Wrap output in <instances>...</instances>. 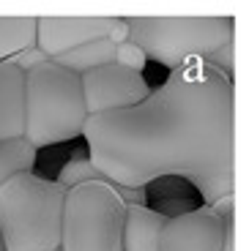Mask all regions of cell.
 I'll return each mask as SVG.
<instances>
[{
    "mask_svg": "<svg viewBox=\"0 0 249 251\" xmlns=\"http://www.w3.org/2000/svg\"><path fill=\"white\" fill-rule=\"evenodd\" d=\"M236 82L208 63L173 69L137 107L88 115V161L121 191L164 177L192 183L203 205L236 194Z\"/></svg>",
    "mask_w": 249,
    "mask_h": 251,
    "instance_id": "1",
    "label": "cell"
},
{
    "mask_svg": "<svg viewBox=\"0 0 249 251\" xmlns=\"http://www.w3.org/2000/svg\"><path fill=\"white\" fill-rule=\"evenodd\" d=\"M126 25L129 41L170 71L197 60L236 71V17H126Z\"/></svg>",
    "mask_w": 249,
    "mask_h": 251,
    "instance_id": "2",
    "label": "cell"
},
{
    "mask_svg": "<svg viewBox=\"0 0 249 251\" xmlns=\"http://www.w3.org/2000/svg\"><path fill=\"white\" fill-rule=\"evenodd\" d=\"M85 99L74 71L52 60L25 71L22 88V137L33 148H50L82 137L85 128Z\"/></svg>",
    "mask_w": 249,
    "mask_h": 251,
    "instance_id": "3",
    "label": "cell"
},
{
    "mask_svg": "<svg viewBox=\"0 0 249 251\" xmlns=\"http://www.w3.org/2000/svg\"><path fill=\"white\" fill-rule=\"evenodd\" d=\"M66 188L36 172L0 183V235L6 251H58Z\"/></svg>",
    "mask_w": 249,
    "mask_h": 251,
    "instance_id": "4",
    "label": "cell"
},
{
    "mask_svg": "<svg viewBox=\"0 0 249 251\" xmlns=\"http://www.w3.org/2000/svg\"><path fill=\"white\" fill-rule=\"evenodd\" d=\"M126 200L107 180L66 191L58 251H124Z\"/></svg>",
    "mask_w": 249,
    "mask_h": 251,
    "instance_id": "5",
    "label": "cell"
},
{
    "mask_svg": "<svg viewBox=\"0 0 249 251\" xmlns=\"http://www.w3.org/2000/svg\"><path fill=\"white\" fill-rule=\"evenodd\" d=\"M80 85H82V99H85L88 115L118 112V109L137 107L151 93L143 74L124 69L118 63H107V66L85 71L80 76Z\"/></svg>",
    "mask_w": 249,
    "mask_h": 251,
    "instance_id": "6",
    "label": "cell"
},
{
    "mask_svg": "<svg viewBox=\"0 0 249 251\" xmlns=\"http://www.w3.org/2000/svg\"><path fill=\"white\" fill-rule=\"evenodd\" d=\"M224 221L211 205H200L167 219L159 251H222Z\"/></svg>",
    "mask_w": 249,
    "mask_h": 251,
    "instance_id": "7",
    "label": "cell"
},
{
    "mask_svg": "<svg viewBox=\"0 0 249 251\" xmlns=\"http://www.w3.org/2000/svg\"><path fill=\"white\" fill-rule=\"evenodd\" d=\"M110 27L112 17H36V47L52 60L88 41L107 38Z\"/></svg>",
    "mask_w": 249,
    "mask_h": 251,
    "instance_id": "8",
    "label": "cell"
},
{
    "mask_svg": "<svg viewBox=\"0 0 249 251\" xmlns=\"http://www.w3.org/2000/svg\"><path fill=\"white\" fill-rule=\"evenodd\" d=\"M170 216L148 205L129 202L124 219V251H159V235Z\"/></svg>",
    "mask_w": 249,
    "mask_h": 251,
    "instance_id": "9",
    "label": "cell"
},
{
    "mask_svg": "<svg viewBox=\"0 0 249 251\" xmlns=\"http://www.w3.org/2000/svg\"><path fill=\"white\" fill-rule=\"evenodd\" d=\"M22 88L25 74L0 63V139L22 137Z\"/></svg>",
    "mask_w": 249,
    "mask_h": 251,
    "instance_id": "10",
    "label": "cell"
},
{
    "mask_svg": "<svg viewBox=\"0 0 249 251\" xmlns=\"http://www.w3.org/2000/svg\"><path fill=\"white\" fill-rule=\"evenodd\" d=\"M52 63L74 71L77 76H82L91 69L115 63V44H112L110 38H96V41H88V44L77 47V50H69V52H63V55L52 57Z\"/></svg>",
    "mask_w": 249,
    "mask_h": 251,
    "instance_id": "11",
    "label": "cell"
},
{
    "mask_svg": "<svg viewBox=\"0 0 249 251\" xmlns=\"http://www.w3.org/2000/svg\"><path fill=\"white\" fill-rule=\"evenodd\" d=\"M36 47V17H0V63Z\"/></svg>",
    "mask_w": 249,
    "mask_h": 251,
    "instance_id": "12",
    "label": "cell"
},
{
    "mask_svg": "<svg viewBox=\"0 0 249 251\" xmlns=\"http://www.w3.org/2000/svg\"><path fill=\"white\" fill-rule=\"evenodd\" d=\"M36 148L25 137L0 139V183H6L14 175L33 172L36 167Z\"/></svg>",
    "mask_w": 249,
    "mask_h": 251,
    "instance_id": "13",
    "label": "cell"
},
{
    "mask_svg": "<svg viewBox=\"0 0 249 251\" xmlns=\"http://www.w3.org/2000/svg\"><path fill=\"white\" fill-rule=\"evenodd\" d=\"M91 180H104V177L96 172V167L88 158H71L61 172H58V186H63L66 191L74 186H82V183H91Z\"/></svg>",
    "mask_w": 249,
    "mask_h": 251,
    "instance_id": "14",
    "label": "cell"
},
{
    "mask_svg": "<svg viewBox=\"0 0 249 251\" xmlns=\"http://www.w3.org/2000/svg\"><path fill=\"white\" fill-rule=\"evenodd\" d=\"M115 63L124 66V69H131V71H137V74H143L148 57L143 55V50L134 41H124V44L115 47Z\"/></svg>",
    "mask_w": 249,
    "mask_h": 251,
    "instance_id": "15",
    "label": "cell"
},
{
    "mask_svg": "<svg viewBox=\"0 0 249 251\" xmlns=\"http://www.w3.org/2000/svg\"><path fill=\"white\" fill-rule=\"evenodd\" d=\"M47 60V55H44L38 47H28V50H22V52H17V55L11 57V60H6V63H11L14 69H19L22 74L25 71H31V69H36L38 63H44Z\"/></svg>",
    "mask_w": 249,
    "mask_h": 251,
    "instance_id": "16",
    "label": "cell"
},
{
    "mask_svg": "<svg viewBox=\"0 0 249 251\" xmlns=\"http://www.w3.org/2000/svg\"><path fill=\"white\" fill-rule=\"evenodd\" d=\"M107 38H110L115 47L124 44V41H129V25H126V17H112V27H110V33H107Z\"/></svg>",
    "mask_w": 249,
    "mask_h": 251,
    "instance_id": "17",
    "label": "cell"
},
{
    "mask_svg": "<svg viewBox=\"0 0 249 251\" xmlns=\"http://www.w3.org/2000/svg\"><path fill=\"white\" fill-rule=\"evenodd\" d=\"M0 251H6V243H3V235H0Z\"/></svg>",
    "mask_w": 249,
    "mask_h": 251,
    "instance_id": "18",
    "label": "cell"
}]
</instances>
